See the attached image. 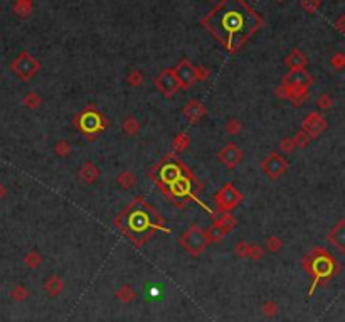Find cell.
Listing matches in <instances>:
<instances>
[{
    "label": "cell",
    "instance_id": "6da1fadb",
    "mask_svg": "<svg viewBox=\"0 0 345 322\" xmlns=\"http://www.w3.org/2000/svg\"><path fill=\"white\" fill-rule=\"evenodd\" d=\"M209 22L212 25V31L221 36L222 42L226 39L229 46H239L246 36L258 25L254 12L246 9L241 0H227Z\"/></svg>",
    "mask_w": 345,
    "mask_h": 322
},
{
    "label": "cell",
    "instance_id": "7a4b0ae2",
    "mask_svg": "<svg viewBox=\"0 0 345 322\" xmlns=\"http://www.w3.org/2000/svg\"><path fill=\"white\" fill-rule=\"evenodd\" d=\"M207 238H205L204 231L199 226H192L181 236V245L190 255H196V257L207 246Z\"/></svg>",
    "mask_w": 345,
    "mask_h": 322
},
{
    "label": "cell",
    "instance_id": "3957f363",
    "mask_svg": "<svg viewBox=\"0 0 345 322\" xmlns=\"http://www.w3.org/2000/svg\"><path fill=\"white\" fill-rule=\"evenodd\" d=\"M241 199H243V196L233 184H224L221 191L216 194V203H218L219 209L224 211V213L234 209L241 203Z\"/></svg>",
    "mask_w": 345,
    "mask_h": 322
},
{
    "label": "cell",
    "instance_id": "277c9868",
    "mask_svg": "<svg viewBox=\"0 0 345 322\" xmlns=\"http://www.w3.org/2000/svg\"><path fill=\"white\" fill-rule=\"evenodd\" d=\"M12 69L17 73V76L22 79H29L32 75H36L39 69V63L34 61L31 56H27V53H22L12 64Z\"/></svg>",
    "mask_w": 345,
    "mask_h": 322
},
{
    "label": "cell",
    "instance_id": "5b68a950",
    "mask_svg": "<svg viewBox=\"0 0 345 322\" xmlns=\"http://www.w3.org/2000/svg\"><path fill=\"white\" fill-rule=\"evenodd\" d=\"M310 85H311V76L303 68L291 69L285 76V86L291 88V90H308Z\"/></svg>",
    "mask_w": 345,
    "mask_h": 322
},
{
    "label": "cell",
    "instance_id": "8992f818",
    "mask_svg": "<svg viewBox=\"0 0 345 322\" xmlns=\"http://www.w3.org/2000/svg\"><path fill=\"white\" fill-rule=\"evenodd\" d=\"M286 167H288L286 166V160L280 155V153H270L261 164V169L264 170V174H268L271 179L280 177V175L286 170Z\"/></svg>",
    "mask_w": 345,
    "mask_h": 322
},
{
    "label": "cell",
    "instance_id": "52a82bcc",
    "mask_svg": "<svg viewBox=\"0 0 345 322\" xmlns=\"http://www.w3.org/2000/svg\"><path fill=\"white\" fill-rule=\"evenodd\" d=\"M243 159V151L237 147L236 144H227L222 147V151L219 152V160L229 169H234L237 164Z\"/></svg>",
    "mask_w": 345,
    "mask_h": 322
},
{
    "label": "cell",
    "instance_id": "ba28073f",
    "mask_svg": "<svg viewBox=\"0 0 345 322\" xmlns=\"http://www.w3.org/2000/svg\"><path fill=\"white\" fill-rule=\"evenodd\" d=\"M79 127H81L83 132L86 133H94V132L101 130L103 127V122H101V116L98 115L94 110H86L81 116H79Z\"/></svg>",
    "mask_w": 345,
    "mask_h": 322
},
{
    "label": "cell",
    "instance_id": "9c48e42d",
    "mask_svg": "<svg viewBox=\"0 0 345 322\" xmlns=\"http://www.w3.org/2000/svg\"><path fill=\"white\" fill-rule=\"evenodd\" d=\"M155 85L159 86V90L165 93L167 96H170L172 93H175V91L179 90V86H181V83H179L177 76H175L174 71H170V69H167V71H163L162 75L157 78Z\"/></svg>",
    "mask_w": 345,
    "mask_h": 322
},
{
    "label": "cell",
    "instance_id": "30bf717a",
    "mask_svg": "<svg viewBox=\"0 0 345 322\" xmlns=\"http://www.w3.org/2000/svg\"><path fill=\"white\" fill-rule=\"evenodd\" d=\"M325 129H327L325 120L322 118L318 113H315V112L310 113V115H308L307 118L303 120V132L310 135V138L318 137V135H320Z\"/></svg>",
    "mask_w": 345,
    "mask_h": 322
},
{
    "label": "cell",
    "instance_id": "8fae6325",
    "mask_svg": "<svg viewBox=\"0 0 345 322\" xmlns=\"http://www.w3.org/2000/svg\"><path fill=\"white\" fill-rule=\"evenodd\" d=\"M175 76H177L179 83L182 86H190L197 81V73H196V68L189 63V61H182L181 64L175 68Z\"/></svg>",
    "mask_w": 345,
    "mask_h": 322
},
{
    "label": "cell",
    "instance_id": "7c38bea8",
    "mask_svg": "<svg viewBox=\"0 0 345 322\" xmlns=\"http://www.w3.org/2000/svg\"><path fill=\"white\" fill-rule=\"evenodd\" d=\"M183 113H185V116L190 120L192 123H196V122H199L200 118L205 115V107L200 101H196V100H192V101H189V103L185 105V108H183Z\"/></svg>",
    "mask_w": 345,
    "mask_h": 322
},
{
    "label": "cell",
    "instance_id": "4fadbf2b",
    "mask_svg": "<svg viewBox=\"0 0 345 322\" xmlns=\"http://www.w3.org/2000/svg\"><path fill=\"white\" fill-rule=\"evenodd\" d=\"M79 177H81L86 184H93V182L100 177V170H98V167L94 166L93 162H86L81 167V170H79Z\"/></svg>",
    "mask_w": 345,
    "mask_h": 322
},
{
    "label": "cell",
    "instance_id": "5bb4252c",
    "mask_svg": "<svg viewBox=\"0 0 345 322\" xmlns=\"http://www.w3.org/2000/svg\"><path fill=\"white\" fill-rule=\"evenodd\" d=\"M44 288H46V292L51 295V297H57V295L64 290V284H62V280L57 275H53V277H49V279L46 280Z\"/></svg>",
    "mask_w": 345,
    "mask_h": 322
},
{
    "label": "cell",
    "instance_id": "9a60e30c",
    "mask_svg": "<svg viewBox=\"0 0 345 322\" xmlns=\"http://www.w3.org/2000/svg\"><path fill=\"white\" fill-rule=\"evenodd\" d=\"M130 228L133 229V231H145V229L148 228V216H146L145 213H142V211L131 214Z\"/></svg>",
    "mask_w": 345,
    "mask_h": 322
},
{
    "label": "cell",
    "instance_id": "2e32d148",
    "mask_svg": "<svg viewBox=\"0 0 345 322\" xmlns=\"http://www.w3.org/2000/svg\"><path fill=\"white\" fill-rule=\"evenodd\" d=\"M330 240L333 241V243L337 245V246L340 248V250H344V240H345V223L340 221L339 225L335 226V228L332 229V233H330Z\"/></svg>",
    "mask_w": 345,
    "mask_h": 322
},
{
    "label": "cell",
    "instance_id": "e0dca14e",
    "mask_svg": "<svg viewBox=\"0 0 345 322\" xmlns=\"http://www.w3.org/2000/svg\"><path fill=\"white\" fill-rule=\"evenodd\" d=\"M311 268L315 270V273H317L318 277H322V275H328L330 272H332V262H330V258H318V260H315V263H313V266Z\"/></svg>",
    "mask_w": 345,
    "mask_h": 322
},
{
    "label": "cell",
    "instance_id": "ac0fdd59",
    "mask_svg": "<svg viewBox=\"0 0 345 322\" xmlns=\"http://www.w3.org/2000/svg\"><path fill=\"white\" fill-rule=\"evenodd\" d=\"M204 235H205V238H207L209 243H211V241L222 240V238L226 236V231H224V228L219 225V223H216V225H212L207 231H204Z\"/></svg>",
    "mask_w": 345,
    "mask_h": 322
},
{
    "label": "cell",
    "instance_id": "d6986e66",
    "mask_svg": "<svg viewBox=\"0 0 345 322\" xmlns=\"http://www.w3.org/2000/svg\"><path fill=\"white\" fill-rule=\"evenodd\" d=\"M162 177H163V181H167V182H175L179 177H181V170H179V167L177 166H174V164H170V166H165L163 167V170H162Z\"/></svg>",
    "mask_w": 345,
    "mask_h": 322
},
{
    "label": "cell",
    "instance_id": "ffe728a7",
    "mask_svg": "<svg viewBox=\"0 0 345 322\" xmlns=\"http://www.w3.org/2000/svg\"><path fill=\"white\" fill-rule=\"evenodd\" d=\"M286 64H288L291 69L303 68V66L307 64V57H305L302 53H298V51H295V53H293L291 56H290L288 59H286Z\"/></svg>",
    "mask_w": 345,
    "mask_h": 322
},
{
    "label": "cell",
    "instance_id": "44dd1931",
    "mask_svg": "<svg viewBox=\"0 0 345 322\" xmlns=\"http://www.w3.org/2000/svg\"><path fill=\"white\" fill-rule=\"evenodd\" d=\"M123 130L127 135H137L138 130H140V123H138V120L135 116H128L123 123Z\"/></svg>",
    "mask_w": 345,
    "mask_h": 322
},
{
    "label": "cell",
    "instance_id": "7402d4cb",
    "mask_svg": "<svg viewBox=\"0 0 345 322\" xmlns=\"http://www.w3.org/2000/svg\"><path fill=\"white\" fill-rule=\"evenodd\" d=\"M118 184L123 186L125 189H130L131 186H135V182H137V179H135V174H131V172H122V174L118 175Z\"/></svg>",
    "mask_w": 345,
    "mask_h": 322
},
{
    "label": "cell",
    "instance_id": "603a6c76",
    "mask_svg": "<svg viewBox=\"0 0 345 322\" xmlns=\"http://www.w3.org/2000/svg\"><path fill=\"white\" fill-rule=\"evenodd\" d=\"M116 295H118V299L120 301H123V302H130V301H133V299L137 297L135 292H133V288H130V285H123V287L116 292Z\"/></svg>",
    "mask_w": 345,
    "mask_h": 322
},
{
    "label": "cell",
    "instance_id": "cb8c5ba5",
    "mask_svg": "<svg viewBox=\"0 0 345 322\" xmlns=\"http://www.w3.org/2000/svg\"><path fill=\"white\" fill-rule=\"evenodd\" d=\"M172 189H174L175 194H179V196H183V194L189 192V182L183 181L182 177H179L175 182H172Z\"/></svg>",
    "mask_w": 345,
    "mask_h": 322
},
{
    "label": "cell",
    "instance_id": "d4e9b609",
    "mask_svg": "<svg viewBox=\"0 0 345 322\" xmlns=\"http://www.w3.org/2000/svg\"><path fill=\"white\" fill-rule=\"evenodd\" d=\"M281 246H283V241H281V238L278 236H270L266 241V248L271 251V253H278V251L281 250Z\"/></svg>",
    "mask_w": 345,
    "mask_h": 322
},
{
    "label": "cell",
    "instance_id": "484cf974",
    "mask_svg": "<svg viewBox=\"0 0 345 322\" xmlns=\"http://www.w3.org/2000/svg\"><path fill=\"white\" fill-rule=\"evenodd\" d=\"M10 295H12L14 301H19V302H20V301H25V299L29 297V290H27V287H25V285L19 284L16 288H14L12 294H10Z\"/></svg>",
    "mask_w": 345,
    "mask_h": 322
},
{
    "label": "cell",
    "instance_id": "4316f807",
    "mask_svg": "<svg viewBox=\"0 0 345 322\" xmlns=\"http://www.w3.org/2000/svg\"><path fill=\"white\" fill-rule=\"evenodd\" d=\"M54 151H56L57 155L66 157V155H69V153H71L73 147H71V144H69L68 140H59L56 144V147H54Z\"/></svg>",
    "mask_w": 345,
    "mask_h": 322
},
{
    "label": "cell",
    "instance_id": "83f0119b",
    "mask_svg": "<svg viewBox=\"0 0 345 322\" xmlns=\"http://www.w3.org/2000/svg\"><path fill=\"white\" fill-rule=\"evenodd\" d=\"M25 263H27L31 268H37V266L42 263V257L37 253V251H31V253L25 257Z\"/></svg>",
    "mask_w": 345,
    "mask_h": 322
},
{
    "label": "cell",
    "instance_id": "f1b7e54d",
    "mask_svg": "<svg viewBox=\"0 0 345 322\" xmlns=\"http://www.w3.org/2000/svg\"><path fill=\"white\" fill-rule=\"evenodd\" d=\"M310 135L308 133H305V132H298V133L293 137V142H295V147H305V145H308L310 144Z\"/></svg>",
    "mask_w": 345,
    "mask_h": 322
},
{
    "label": "cell",
    "instance_id": "f546056e",
    "mask_svg": "<svg viewBox=\"0 0 345 322\" xmlns=\"http://www.w3.org/2000/svg\"><path fill=\"white\" fill-rule=\"evenodd\" d=\"M174 147L177 149L179 152L185 151V149L189 147V137H187L185 133H179L177 137H175V140H174Z\"/></svg>",
    "mask_w": 345,
    "mask_h": 322
},
{
    "label": "cell",
    "instance_id": "4dcf8cb0",
    "mask_svg": "<svg viewBox=\"0 0 345 322\" xmlns=\"http://www.w3.org/2000/svg\"><path fill=\"white\" fill-rule=\"evenodd\" d=\"M24 105L25 107H29V108H37L39 105H41V96L39 95H36V93H29L27 96L24 98Z\"/></svg>",
    "mask_w": 345,
    "mask_h": 322
},
{
    "label": "cell",
    "instance_id": "1f68e13d",
    "mask_svg": "<svg viewBox=\"0 0 345 322\" xmlns=\"http://www.w3.org/2000/svg\"><path fill=\"white\" fill-rule=\"evenodd\" d=\"M218 223L222 226L224 231H226V233L233 231V228H234V226H236V221H234V218H233V216H229V214H226V216H224V218H221Z\"/></svg>",
    "mask_w": 345,
    "mask_h": 322
},
{
    "label": "cell",
    "instance_id": "d6a6232c",
    "mask_svg": "<svg viewBox=\"0 0 345 322\" xmlns=\"http://www.w3.org/2000/svg\"><path fill=\"white\" fill-rule=\"evenodd\" d=\"M333 105V100H332V96L330 95H320L318 96V100H317V107L318 108H322V110H328L330 107Z\"/></svg>",
    "mask_w": 345,
    "mask_h": 322
},
{
    "label": "cell",
    "instance_id": "836d02e7",
    "mask_svg": "<svg viewBox=\"0 0 345 322\" xmlns=\"http://www.w3.org/2000/svg\"><path fill=\"white\" fill-rule=\"evenodd\" d=\"M263 314L268 317H273L278 314V305L274 302H264L263 303Z\"/></svg>",
    "mask_w": 345,
    "mask_h": 322
},
{
    "label": "cell",
    "instance_id": "e575fe53",
    "mask_svg": "<svg viewBox=\"0 0 345 322\" xmlns=\"http://www.w3.org/2000/svg\"><path fill=\"white\" fill-rule=\"evenodd\" d=\"M249 246L251 245L249 243H246V241H241V243H237V246H236V255L239 258H248V255H249Z\"/></svg>",
    "mask_w": 345,
    "mask_h": 322
},
{
    "label": "cell",
    "instance_id": "d590c367",
    "mask_svg": "<svg viewBox=\"0 0 345 322\" xmlns=\"http://www.w3.org/2000/svg\"><path fill=\"white\" fill-rule=\"evenodd\" d=\"M239 130H241V123L237 122V120H229V122L226 123V132L227 133H231V135H237L239 133Z\"/></svg>",
    "mask_w": 345,
    "mask_h": 322
},
{
    "label": "cell",
    "instance_id": "8d00e7d4",
    "mask_svg": "<svg viewBox=\"0 0 345 322\" xmlns=\"http://www.w3.org/2000/svg\"><path fill=\"white\" fill-rule=\"evenodd\" d=\"M248 258H253V260L263 258V250L258 246V245H251V246H249V255H248Z\"/></svg>",
    "mask_w": 345,
    "mask_h": 322
},
{
    "label": "cell",
    "instance_id": "74e56055",
    "mask_svg": "<svg viewBox=\"0 0 345 322\" xmlns=\"http://www.w3.org/2000/svg\"><path fill=\"white\" fill-rule=\"evenodd\" d=\"M281 152H291L295 151V142H293L291 137L285 138V140H281V145H280Z\"/></svg>",
    "mask_w": 345,
    "mask_h": 322
},
{
    "label": "cell",
    "instance_id": "f35d334b",
    "mask_svg": "<svg viewBox=\"0 0 345 322\" xmlns=\"http://www.w3.org/2000/svg\"><path fill=\"white\" fill-rule=\"evenodd\" d=\"M140 81H142V75L138 71L131 73V75L128 76V83H130V85L137 86V85H140Z\"/></svg>",
    "mask_w": 345,
    "mask_h": 322
},
{
    "label": "cell",
    "instance_id": "ab89813d",
    "mask_svg": "<svg viewBox=\"0 0 345 322\" xmlns=\"http://www.w3.org/2000/svg\"><path fill=\"white\" fill-rule=\"evenodd\" d=\"M5 194V188H3L2 184H0V199H2V196Z\"/></svg>",
    "mask_w": 345,
    "mask_h": 322
}]
</instances>
